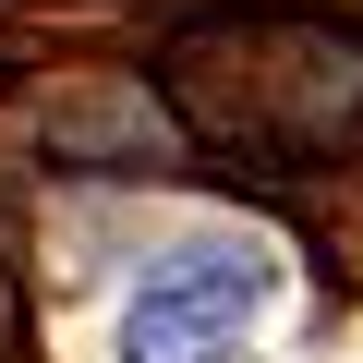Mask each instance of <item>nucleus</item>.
Masks as SVG:
<instances>
[{
	"mask_svg": "<svg viewBox=\"0 0 363 363\" xmlns=\"http://www.w3.org/2000/svg\"><path fill=\"white\" fill-rule=\"evenodd\" d=\"M157 85L255 182L363 169V13L339 0H194L157 37Z\"/></svg>",
	"mask_w": 363,
	"mask_h": 363,
	"instance_id": "f257e3e1",
	"label": "nucleus"
},
{
	"mask_svg": "<svg viewBox=\"0 0 363 363\" xmlns=\"http://www.w3.org/2000/svg\"><path fill=\"white\" fill-rule=\"evenodd\" d=\"M37 157L85 169V182H194L206 169L182 97L157 73H121V61H61L37 85Z\"/></svg>",
	"mask_w": 363,
	"mask_h": 363,
	"instance_id": "f03ea898",
	"label": "nucleus"
},
{
	"mask_svg": "<svg viewBox=\"0 0 363 363\" xmlns=\"http://www.w3.org/2000/svg\"><path fill=\"white\" fill-rule=\"evenodd\" d=\"M255 315H267V255L255 242H182V255L145 267V291L121 315V363H218Z\"/></svg>",
	"mask_w": 363,
	"mask_h": 363,
	"instance_id": "7ed1b4c3",
	"label": "nucleus"
},
{
	"mask_svg": "<svg viewBox=\"0 0 363 363\" xmlns=\"http://www.w3.org/2000/svg\"><path fill=\"white\" fill-rule=\"evenodd\" d=\"M37 351V255H25V194L0 169V363Z\"/></svg>",
	"mask_w": 363,
	"mask_h": 363,
	"instance_id": "20e7f679",
	"label": "nucleus"
},
{
	"mask_svg": "<svg viewBox=\"0 0 363 363\" xmlns=\"http://www.w3.org/2000/svg\"><path fill=\"white\" fill-rule=\"evenodd\" d=\"M339 13H363V0H339Z\"/></svg>",
	"mask_w": 363,
	"mask_h": 363,
	"instance_id": "39448f33",
	"label": "nucleus"
}]
</instances>
